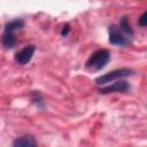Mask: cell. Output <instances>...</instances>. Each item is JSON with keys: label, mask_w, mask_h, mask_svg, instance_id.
Wrapping results in <instances>:
<instances>
[{"label": "cell", "mask_w": 147, "mask_h": 147, "mask_svg": "<svg viewBox=\"0 0 147 147\" xmlns=\"http://www.w3.org/2000/svg\"><path fill=\"white\" fill-rule=\"evenodd\" d=\"M110 60V53L107 49H99L94 52L86 61V67L93 70L102 69Z\"/></svg>", "instance_id": "obj_1"}, {"label": "cell", "mask_w": 147, "mask_h": 147, "mask_svg": "<svg viewBox=\"0 0 147 147\" xmlns=\"http://www.w3.org/2000/svg\"><path fill=\"white\" fill-rule=\"evenodd\" d=\"M133 74V70L131 69H127V68H122V69H116V70H113L108 74H105L102 76H99L96 79H95V83L99 84V85H103V84H107V83H111L113 80H116V79H119L122 77H126V76H130Z\"/></svg>", "instance_id": "obj_2"}, {"label": "cell", "mask_w": 147, "mask_h": 147, "mask_svg": "<svg viewBox=\"0 0 147 147\" xmlns=\"http://www.w3.org/2000/svg\"><path fill=\"white\" fill-rule=\"evenodd\" d=\"M109 42L114 45H119V46H125L130 42L129 38L124 36V33L121 31V29L116 25H110L109 26Z\"/></svg>", "instance_id": "obj_3"}, {"label": "cell", "mask_w": 147, "mask_h": 147, "mask_svg": "<svg viewBox=\"0 0 147 147\" xmlns=\"http://www.w3.org/2000/svg\"><path fill=\"white\" fill-rule=\"evenodd\" d=\"M34 46L30 45V46H26L24 47L23 49H21L20 52H17L15 54V62L21 64V65H24L26 63H29L34 54Z\"/></svg>", "instance_id": "obj_4"}, {"label": "cell", "mask_w": 147, "mask_h": 147, "mask_svg": "<svg viewBox=\"0 0 147 147\" xmlns=\"http://www.w3.org/2000/svg\"><path fill=\"white\" fill-rule=\"evenodd\" d=\"M130 90V84L125 80H117L116 83H113L111 85L101 87L99 90L100 93L102 94H107V93H111V92H125Z\"/></svg>", "instance_id": "obj_5"}, {"label": "cell", "mask_w": 147, "mask_h": 147, "mask_svg": "<svg viewBox=\"0 0 147 147\" xmlns=\"http://www.w3.org/2000/svg\"><path fill=\"white\" fill-rule=\"evenodd\" d=\"M13 147H37V141L31 134H25L17 138L13 142Z\"/></svg>", "instance_id": "obj_6"}, {"label": "cell", "mask_w": 147, "mask_h": 147, "mask_svg": "<svg viewBox=\"0 0 147 147\" xmlns=\"http://www.w3.org/2000/svg\"><path fill=\"white\" fill-rule=\"evenodd\" d=\"M2 44L6 48H13L16 45V38L13 32H5L2 37Z\"/></svg>", "instance_id": "obj_7"}, {"label": "cell", "mask_w": 147, "mask_h": 147, "mask_svg": "<svg viewBox=\"0 0 147 147\" xmlns=\"http://www.w3.org/2000/svg\"><path fill=\"white\" fill-rule=\"evenodd\" d=\"M23 26H24V22L22 20H14V21H10L9 23L6 24L5 32H13L14 33L15 30H18Z\"/></svg>", "instance_id": "obj_8"}, {"label": "cell", "mask_w": 147, "mask_h": 147, "mask_svg": "<svg viewBox=\"0 0 147 147\" xmlns=\"http://www.w3.org/2000/svg\"><path fill=\"white\" fill-rule=\"evenodd\" d=\"M119 29L125 34H129V36H132L133 34V30L131 28V24H130L127 17H123L121 20V22H119Z\"/></svg>", "instance_id": "obj_9"}, {"label": "cell", "mask_w": 147, "mask_h": 147, "mask_svg": "<svg viewBox=\"0 0 147 147\" xmlns=\"http://www.w3.org/2000/svg\"><path fill=\"white\" fill-rule=\"evenodd\" d=\"M139 25H141V26H146L147 25V11L142 13V15L140 16V18H139Z\"/></svg>", "instance_id": "obj_10"}, {"label": "cell", "mask_w": 147, "mask_h": 147, "mask_svg": "<svg viewBox=\"0 0 147 147\" xmlns=\"http://www.w3.org/2000/svg\"><path fill=\"white\" fill-rule=\"evenodd\" d=\"M69 31H70V28H69L68 24H65V25L62 28V30H61V34H62V36H67V34L69 33Z\"/></svg>", "instance_id": "obj_11"}]
</instances>
